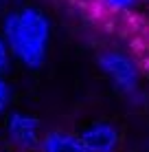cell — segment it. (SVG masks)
<instances>
[{
	"label": "cell",
	"instance_id": "6da1fadb",
	"mask_svg": "<svg viewBox=\"0 0 149 152\" xmlns=\"http://www.w3.org/2000/svg\"><path fill=\"white\" fill-rule=\"evenodd\" d=\"M2 38L9 53L22 66L37 71L44 66L50 40V22L37 7H22L2 20Z\"/></svg>",
	"mask_w": 149,
	"mask_h": 152
},
{
	"label": "cell",
	"instance_id": "7a4b0ae2",
	"mask_svg": "<svg viewBox=\"0 0 149 152\" xmlns=\"http://www.w3.org/2000/svg\"><path fill=\"white\" fill-rule=\"evenodd\" d=\"M4 132H7V139L13 145V150L40 152V143H42L44 134H42V121L37 117H31L27 113L13 110L7 117Z\"/></svg>",
	"mask_w": 149,
	"mask_h": 152
},
{
	"label": "cell",
	"instance_id": "3957f363",
	"mask_svg": "<svg viewBox=\"0 0 149 152\" xmlns=\"http://www.w3.org/2000/svg\"><path fill=\"white\" fill-rule=\"evenodd\" d=\"M99 66L114 82V86L119 91H123L125 95L136 93L138 82H140V73H138L136 62L130 55L121 53V51H103L99 55Z\"/></svg>",
	"mask_w": 149,
	"mask_h": 152
},
{
	"label": "cell",
	"instance_id": "277c9868",
	"mask_svg": "<svg viewBox=\"0 0 149 152\" xmlns=\"http://www.w3.org/2000/svg\"><path fill=\"white\" fill-rule=\"evenodd\" d=\"M79 139L88 152H116L121 132L112 121H94L81 130Z\"/></svg>",
	"mask_w": 149,
	"mask_h": 152
},
{
	"label": "cell",
	"instance_id": "5b68a950",
	"mask_svg": "<svg viewBox=\"0 0 149 152\" xmlns=\"http://www.w3.org/2000/svg\"><path fill=\"white\" fill-rule=\"evenodd\" d=\"M40 152H88L81 139L66 130H48L42 137Z\"/></svg>",
	"mask_w": 149,
	"mask_h": 152
},
{
	"label": "cell",
	"instance_id": "8992f818",
	"mask_svg": "<svg viewBox=\"0 0 149 152\" xmlns=\"http://www.w3.org/2000/svg\"><path fill=\"white\" fill-rule=\"evenodd\" d=\"M9 104H11V86H9V82L0 75V115L9 108Z\"/></svg>",
	"mask_w": 149,
	"mask_h": 152
},
{
	"label": "cell",
	"instance_id": "52a82bcc",
	"mask_svg": "<svg viewBox=\"0 0 149 152\" xmlns=\"http://www.w3.org/2000/svg\"><path fill=\"white\" fill-rule=\"evenodd\" d=\"M9 64H11V53H9V46L4 42V38L0 35V75L9 69Z\"/></svg>",
	"mask_w": 149,
	"mask_h": 152
},
{
	"label": "cell",
	"instance_id": "ba28073f",
	"mask_svg": "<svg viewBox=\"0 0 149 152\" xmlns=\"http://www.w3.org/2000/svg\"><path fill=\"white\" fill-rule=\"evenodd\" d=\"M101 2H103L110 11H125V9L134 7L136 0H101Z\"/></svg>",
	"mask_w": 149,
	"mask_h": 152
},
{
	"label": "cell",
	"instance_id": "9c48e42d",
	"mask_svg": "<svg viewBox=\"0 0 149 152\" xmlns=\"http://www.w3.org/2000/svg\"><path fill=\"white\" fill-rule=\"evenodd\" d=\"M0 152H20V150H13V148H11V150H0Z\"/></svg>",
	"mask_w": 149,
	"mask_h": 152
},
{
	"label": "cell",
	"instance_id": "30bf717a",
	"mask_svg": "<svg viewBox=\"0 0 149 152\" xmlns=\"http://www.w3.org/2000/svg\"><path fill=\"white\" fill-rule=\"evenodd\" d=\"M2 4H4V0H0V9H2Z\"/></svg>",
	"mask_w": 149,
	"mask_h": 152
}]
</instances>
